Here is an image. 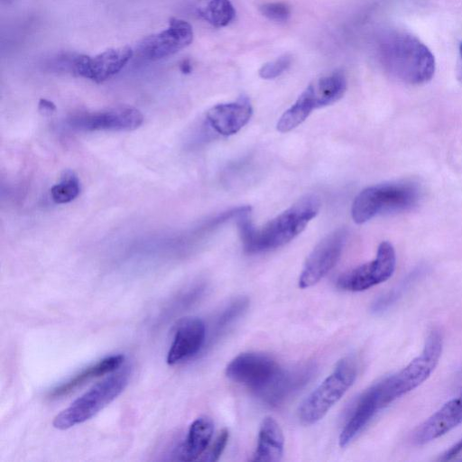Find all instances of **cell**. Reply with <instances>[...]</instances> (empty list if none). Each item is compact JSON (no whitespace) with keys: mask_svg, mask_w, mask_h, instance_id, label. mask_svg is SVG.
Segmentation results:
<instances>
[{"mask_svg":"<svg viewBox=\"0 0 462 462\" xmlns=\"http://www.w3.org/2000/svg\"><path fill=\"white\" fill-rule=\"evenodd\" d=\"M319 208V198L307 195L260 229L255 228L250 221V208H242L237 214V226L244 250L247 254H260L283 246L306 228L317 216Z\"/></svg>","mask_w":462,"mask_h":462,"instance_id":"6da1fadb","label":"cell"},{"mask_svg":"<svg viewBox=\"0 0 462 462\" xmlns=\"http://www.w3.org/2000/svg\"><path fill=\"white\" fill-rule=\"evenodd\" d=\"M143 122V114L131 106H116L95 112L75 114L67 119L74 130L80 132H129Z\"/></svg>","mask_w":462,"mask_h":462,"instance_id":"30bf717a","label":"cell"},{"mask_svg":"<svg viewBox=\"0 0 462 462\" xmlns=\"http://www.w3.org/2000/svg\"><path fill=\"white\" fill-rule=\"evenodd\" d=\"M284 438L282 430L272 417H265L260 426L257 445L253 461L276 462L283 454Z\"/></svg>","mask_w":462,"mask_h":462,"instance_id":"d6986e66","label":"cell"},{"mask_svg":"<svg viewBox=\"0 0 462 462\" xmlns=\"http://www.w3.org/2000/svg\"><path fill=\"white\" fill-rule=\"evenodd\" d=\"M395 264L394 248L383 241L379 245L374 260L340 275L337 286L348 291L367 290L388 280L394 272Z\"/></svg>","mask_w":462,"mask_h":462,"instance_id":"ba28073f","label":"cell"},{"mask_svg":"<svg viewBox=\"0 0 462 462\" xmlns=\"http://www.w3.org/2000/svg\"><path fill=\"white\" fill-rule=\"evenodd\" d=\"M180 69L183 73H189L191 70V66L189 62V60H184L180 65Z\"/></svg>","mask_w":462,"mask_h":462,"instance_id":"f546056e","label":"cell"},{"mask_svg":"<svg viewBox=\"0 0 462 462\" xmlns=\"http://www.w3.org/2000/svg\"><path fill=\"white\" fill-rule=\"evenodd\" d=\"M380 52L385 69L404 83L423 84L435 73V58L430 49L406 32L386 33L381 42Z\"/></svg>","mask_w":462,"mask_h":462,"instance_id":"7a4b0ae2","label":"cell"},{"mask_svg":"<svg viewBox=\"0 0 462 462\" xmlns=\"http://www.w3.org/2000/svg\"><path fill=\"white\" fill-rule=\"evenodd\" d=\"M462 452V439L454 444L448 450H447L441 457V460H449Z\"/></svg>","mask_w":462,"mask_h":462,"instance_id":"83f0119b","label":"cell"},{"mask_svg":"<svg viewBox=\"0 0 462 462\" xmlns=\"http://www.w3.org/2000/svg\"><path fill=\"white\" fill-rule=\"evenodd\" d=\"M55 109H56L55 105H54L52 102H51V101H49V100H47V99H45V98H42V99L40 100V102H39V110H40L42 114H44V115H46V114L50 115V114H51L53 111H55Z\"/></svg>","mask_w":462,"mask_h":462,"instance_id":"f1b7e54d","label":"cell"},{"mask_svg":"<svg viewBox=\"0 0 462 462\" xmlns=\"http://www.w3.org/2000/svg\"><path fill=\"white\" fill-rule=\"evenodd\" d=\"M124 358L122 355H114L99 360L77 374L69 381L53 388L49 394L50 398H60L70 393L86 382L116 370L124 362Z\"/></svg>","mask_w":462,"mask_h":462,"instance_id":"44dd1931","label":"cell"},{"mask_svg":"<svg viewBox=\"0 0 462 462\" xmlns=\"http://www.w3.org/2000/svg\"><path fill=\"white\" fill-rule=\"evenodd\" d=\"M80 192V182L77 174L65 171L60 180L51 188V197L57 204H66L74 200Z\"/></svg>","mask_w":462,"mask_h":462,"instance_id":"603a6c76","label":"cell"},{"mask_svg":"<svg viewBox=\"0 0 462 462\" xmlns=\"http://www.w3.org/2000/svg\"><path fill=\"white\" fill-rule=\"evenodd\" d=\"M442 336L430 333L421 353L398 373L375 384L383 408L421 384L433 372L442 352Z\"/></svg>","mask_w":462,"mask_h":462,"instance_id":"277c9868","label":"cell"},{"mask_svg":"<svg viewBox=\"0 0 462 462\" xmlns=\"http://www.w3.org/2000/svg\"><path fill=\"white\" fill-rule=\"evenodd\" d=\"M459 58H460L459 74H460V79L462 80V42L459 43Z\"/></svg>","mask_w":462,"mask_h":462,"instance_id":"4dcf8cb0","label":"cell"},{"mask_svg":"<svg viewBox=\"0 0 462 462\" xmlns=\"http://www.w3.org/2000/svg\"><path fill=\"white\" fill-rule=\"evenodd\" d=\"M420 195L419 187L405 180L367 187L352 204V218L355 223L363 224L380 214L411 209L417 205Z\"/></svg>","mask_w":462,"mask_h":462,"instance_id":"3957f363","label":"cell"},{"mask_svg":"<svg viewBox=\"0 0 462 462\" xmlns=\"http://www.w3.org/2000/svg\"><path fill=\"white\" fill-rule=\"evenodd\" d=\"M229 433L226 429H224L220 431L215 442L208 449V451L204 455L201 460L214 462L217 461L224 451L227 441H228Z\"/></svg>","mask_w":462,"mask_h":462,"instance_id":"4316f807","label":"cell"},{"mask_svg":"<svg viewBox=\"0 0 462 462\" xmlns=\"http://www.w3.org/2000/svg\"><path fill=\"white\" fill-rule=\"evenodd\" d=\"M291 57L281 56L274 60L263 64L259 69V76L264 79H272L282 75L291 65Z\"/></svg>","mask_w":462,"mask_h":462,"instance_id":"d4e9b609","label":"cell"},{"mask_svg":"<svg viewBox=\"0 0 462 462\" xmlns=\"http://www.w3.org/2000/svg\"><path fill=\"white\" fill-rule=\"evenodd\" d=\"M282 370L270 356L257 352L242 353L226 365V374L232 381L250 388L256 394Z\"/></svg>","mask_w":462,"mask_h":462,"instance_id":"9c48e42d","label":"cell"},{"mask_svg":"<svg viewBox=\"0 0 462 462\" xmlns=\"http://www.w3.org/2000/svg\"><path fill=\"white\" fill-rule=\"evenodd\" d=\"M346 90V80L340 72H334L314 80L282 115L276 125L277 130L281 133L291 131L304 122L314 109L339 100Z\"/></svg>","mask_w":462,"mask_h":462,"instance_id":"52a82bcc","label":"cell"},{"mask_svg":"<svg viewBox=\"0 0 462 462\" xmlns=\"http://www.w3.org/2000/svg\"><path fill=\"white\" fill-rule=\"evenodd\" d=\"M214 431V423L208 416L197 418L189 426L188 434L178 448L179 460L193 461L206 451Z\"/></svg>","mask_w":462,"mask_h":462,"instance_id":"ffe728a7","label":"cell"},{"mask_svg":"<svg viewBox=\"0 0 462 462\" xmlns=\"http://www.w3.org/2000/svg\"><path fill=\"white\" fill-rule=\"evenodd\" d=\"M316 365L305 363L282 369L275 378L256 395L266 404L277 406L305 386L313 377Z\"/></svg>","mask_w":462,"mask_h":462,"instance_id":"5bb4252c","label":"cell"},{"mask_svg":"<svg viewBox=\"0 0 462 462\" xmlns=\"http://www.w3.org/2000/svg\"><path fill=\"white\" fill-rule=\"evenodd\" d=\"M206 325L202 319L189 317L180 319L167 355V363L176 365L199 352L206 341Z\"/></svg>","mask_w":462,"mask_h":462,"instance_id":"9a60e30c","label":"cell"},{"mask_svg":"<svg viewBox=\"0 0 462 462\" xmlns=\"http://www.w3.org/2000/svg\"><path fill=\"white\" fill-rule=\"evenodd\" d=\"M199 14L210 24L219 28L233 21L236 10L229 0H209Z\"/></svg>","mask_w":462,"mask_h":462,"instance_id":"7402d4cb","label":"cell"},{"mask_svg":"<svg viewBox=\"0 0 462 462\" xmlns=\"http://www.w3.org/2000/svg\"><path fill=\"white\" fill-rule=\"evenodd\" d=\"M347 238L346 228L327 235L311 251L299 277V286L309 288L318 283L337 264Z\"/></svg>","mask_w":462,"mask_h":462,"instance_id":"8fae6325","label":"cell"},{"mask_svg":"<svg viewBox=\"0 0 462 462\" xmlns=\"http://www.w3.org/2000/svg\"><path fill=\"white\" fill-rule=\"evenodd\" d=\"M248 307V299L239 297L232 300L218 315L215 323V337L225 332L232 324L243 315Z\"/></svg>","mask_w":462,"mask_h":462,"instance_id":"cb8c5ba5","label":"cell"},{"mask_svg":"<svg viewBox=\"0 0 462 462\" xmlns=\"http://www.w3.org/2000/svg\"><path fill=\"white\" fill-rule=\"evenodd\" d=\"M462 422V392L446 402L420 424L413 434V442L423 445L448 433Z\"/></svg>","mask_w":462,"mask_h":462,"instance_id":"2e32d148","label":"cell"},{"mask_svg":"<svg viewBox=\"0 0 462 462\" xmlns=\"http://www.w3.org/2000/svg\"><path fill=\"white\" fill-rule=\"evenodd\" d=\"M253 108L246 97L236 102L218 104L209 108L206 117L210 126L219 134L232 135L239 132L250 120Z\"/></svg>","mask_w":462,"mask_h":462,"instance_id":"e0dca14e","label":"cell"},{"mask_svg":"<svg viewBox=\"0 0 462 462\" xmlns=\"http://www.w3.org/2000/svg\"><path fill=\"white\" fill-rule=\"evenodd\" d=\"M129 369L116 373L96 383L53 419L58 430H67L89 420L114 401L126 387Z\"/></svg>","mask_w":462,"mask_h":462,"instance_id":"8992f818","label":"cell"},{"mask_svg":"<svg viewBox=\"0 0 462 462\" xmlns=\"http://www.w3.org/2000/svg\"><path fill=\"white\" fill-rule=\"evenodd\" d=\"M134 51L125 45L111 48L95 56L79 55L72 60L75 74L96 83L116 75L131 60Z\"/></svg>","mask_w":462,"mask_h":462,"instance_id":"4fadbf2b","label":"cell"},{"mask_svg":"<svg viewBox=\"0 0 462 462\" xmlns=\"http://www.w3.org/2000/svg\"><path fill=\"white\" fill-rule=\"evenodd\" d=\"M356 373L354 358L347 356L339 360L333 372L301 403L300 420L305 425L320 420L354 383Z\"/></svg>","mask_w":462,"mask_h":462,"instance_id":"5b68a950","label":"cell"},{"mask_svg":"<svg viewBox=\"0 0 462 462\" xmlns=\"http://www.w3.org/2000/svg\"><path fill=\"white\" fill-rule=\"evenodd\" d=\"M260 12L269 20L278 23L285 22L291 16L290 7L281 2L263 4L260 6Z\"/></svg>","mask_w":462,"mask_h":462,"instance_id":"484cf974","label":"cell"},{"mask_svg":"<svg viewBox=\"0 0 462 462\" xmlns=\"http://www.w3.org/2000/svg\"><path fill=\"white\" fill-rule=\"evenodd\" d=\"M380 398L374 385L358 398L339 435V445L346 447L367 425L378 410L382 409Z\"/></svg>","mask_w":462,"mask_h":462,"instance_id":"ac0fdd59","label":"cell"},{"mask_svg":"<svg viewBox=\"0 0 462 462\" xmlns=\"http://www.w3.org/2000/svg\"><path fill=\"white\" fill-rule=\"evenodd\" d=\"M193 40L192 26L182 19L171 18L166 29L145 37L138 45L142 57L158 60L188 47Z\"/></svg>","mask_w":462,"mask_h":462,"instance_id":"7c38bea8","label":"cell"}]
</instances>
